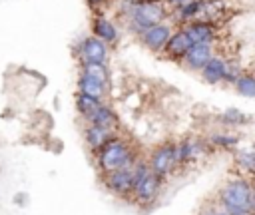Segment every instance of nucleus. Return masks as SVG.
Wrapping results in <instances>:
<instances>
[{
    "instance_id": "obj_22",
    "label": "nucleus",
    "mask_w": 255,
    "mask_h": 215,
    "mask_svg": "<svg viewBox=\"0 0 255 215\" xmlns=\"http://www.w3.org/2000/svg\"><path fill=\"white\" fill-rule=\"evenodd\" d=\"M76 111L82 115V119L86 121L88 119V115L102 104L100 100H96V98H92V96H86V94H82V92H76Z\"/></svg>"
},
{
    "instance_id": "obj_17",
    "label": "nucleus",
    "mask_w": 255,
    "mask_h": 215,
    "mask_svg": "<svg viewBox=\"0 0 255 215\" xmlns=\"http://www.w3.org/2000/svg\"><path fill=\"white\" fill-rule=\"evenodd\" d=\"M86 123L102 125V127H108V129H116V125L120 123V119H118V113L114 111V108L108 106L106 102H102V104L88 115Z\"/></svg>"
},
{
    "instance_id": "obj_30",
    "label": "nucleus",
    "mask_w": 255,
    "mask_h": 215,
    "mask_svg": "<svg viewBox=\"0 0 255 215\" xmlns=\"http://www.w3.org/2000/svg\"><path fill=\"white\" fill-rule=\"evenodd\" d=\"M122 2H124V0H122Z\"/></svg>"
},
{
    "instance_id": "obj_10",
    "label": "nucleus",
    "mask_w": 255,
    "mask_h": 215,
    "mask_svg": "<svg viewBox=\"0 0 255 215\" xmlns=\"http://www.w3.org/2000/svg\"><path fill=\"white\" fill-rule=\"evenodd\" d=\"M207 151V145L201 141V139H195V137H185L181 141L175 143V157H177V165L183 167V165H191V163H197L199 157Z\"/></svg>"
},
{
    "instance_id": "obj_23",
    "label": "nucleus",
    "mask_w": 255,
    "mask_h": 215,
    "mask_svg": "<svg viewBox=\"0 0 255 215\" xmlns=\"http://www.w3.org/2000/svg\"><path fill=\"white\" fill-rule=\"evenodd\" d=\"M237 143H239V135L231 131H217L209 137V145L217 149H235Z\"/></svg>"
},
{
    "instance_id": "obj_14",
    "label": "nucleus",
    "mask_w": 255,
    "mask_h": 215,
    "mask_svg": "<svg viewBox=\"0 0 255 215\" xmlns=\"http://www.w3.org/2000/svg\"><path fill=\"white\" fill-rule=\"evenodd\" d=\"M92 34L100 40H104L108 46H114L120 40V30L116 26V22L112 18H108L106 14H94L92 20Z\"/></svg>"
},
{
    "instance_id": "obj_6",
    "label": "nucleus",
    "mask_w": 255,
    "mask_h": 215,
    "mask_svg": "<svg viewBox=\"0 0 255 215\" xmlns=\"http://www.w3.org/2000/svg\"><path fill=\"white\" fill-rule=\"evenodd\" d=\"M76 56L80 58V62H100V64H108V58H110V46L96 38L94 34L92 36H86L80 40L78 48H76Z\"/></svg>"
},
{
    "instance_id": "obj_25",
    "label": "nucleus",
    "mask_w": 255,
    "mask_h": 215,
    "mask_svg": "<svg viewBox=\"0 0 255 215\" xmlns=\"http://www.w3.org/2000/svg\"><path fill=\"white\" fill-rule=\"evenodd\" d=\"M110 2H112V0H86L88 8H90L94 14H104V10L108 8Z\"/></svg>"
},
{
    "instance_id": "obj_28",
    "label": "nucleus",
    "mask_w": 255,
    "mask_h": 215,
    "mask_svg": "<svg viewBox=\"0 0 255 215\" xmlns=\"http://www.w3.org/2000/svg\"><path fill=\"white\" fill-rule=\"evenodd\" d=\"M253 213H255V189H253Z\"/></svg>"
},
{
    "instance_id": "obj_21",
    "label": "nucleus",
    "mask_w": 255,
    "mask_h": 215,
    "mask_svg": "<svg viewBox=\"0 0 255 215\" xmlns=\"http://www.w3.org/2000/svg\"><path fill=\"white\" fill-rule=\"evenodd\" d=\"M217 119H219L225 127H239V125H245V123L249 121V115H247L245 111L237 109V108H229V109L221 111V113L217 115Z\"/></svg>"
},
{
    "instance_id": "obj_16",
    "label": "nucleus",
    "mask_w": 255,
    "mask_h": 215,
    "mask_svg": "<svg viewBox=\"0 0 255 215\" xmlns=\"http://www.w3.org/2000/svg\"><path fill=\"white\" fill-rule=\"evenodd\" d=\"M108 88H110V84H104V82H100L98 78H92V76L82 74V72L78 74L76 90L82 92V94H86V96H92V98L104 102V100L108 98Z\"/></svg>"
},
{
    "instance_id": "obj_19",
    "label": "nucleus",
    "mask_w": 255,
    "mask_h": 215,
    "mask_svg": "<svg viewBox=\"0 0 255 215\" xmlns=\"http://www.w3.org/2000/svg\"><path fill=\"white\" fill-rule=\"evenodd\" d=\"M233 88L239 96H243L247 100H255V74L241 72L239 78L233 82Z\"/></svg>"
},
{
    "instance_id": "obj_29",
    "label": "nucleus",
    "mask_w": 255,
    "mask_h": 215,
    "mask_svg": "<svg viewBox=\"0 0 255 215\" xmlns=\"http://www.w3.org/2000/svg\"><path fill=\"white\" fill-rule=\"evenodd\" d=\"M151 2H163V0H151Z\"/></svg>"
},
{
    "instance_id": "obj_26",
    "label": "nucleus",
    "mask_w": 255,
    "mask_h": 215,
    "mask_svg": "<svg viewBox=\"0 0 255 215\" xmlns=\"http://www.w3.org/2000/svg\"><path fill=\"white\" fill-rule=\"evenodd\" d=\"M185 2H189V0H163V4H165L169 10H173V8H177V6L185 4Z\"/></svg>"
},
{
    "instance_id": "obj_18",
    "label": "nucleus",
    "mask_w": 255,
    "mask_h": 215,
    "mask_svg": "<svg viewBox=\"0 0 255 215\" xmlns=\"http://www.w3.org/2000/svg\"><path fill=\"white\" fill-rule=\"evenodd\" d=\"M203 4L205 0H189L177 8H173V16L177 18V22L183 26L191 20H197V18H203Z\"/></svg>"
},
{
    "instance_id": "obj_7",
    "label": "nucleus",
    "mask_w": 255,
    "mask_h": 215,
    "mask_svg": "<svg viewBox=\"0 0 255 215\" xmlns=\"http://www.w3.org/2000/svg\"><path fill=\"white\" fill-rule=\"evenodd\" d=\"M104 175V185L108 191H112L118 197H129L133 191V171L131 167H122V169H114Z\"/></svg>"
},
{
    "instance_id": "obj_1",
    "label": "nucleus",
    "mask_w": 255,
    "mask_h": 215,
    "mask_svg": "<svg viewBox=\"0 0 255 215\" xmlns=\"http://www.w3.org/2000/svg\"><path fill=\"white\" fill-rule=\"evenodd\" d=\"M169 8L163 2L151 0H124V18L135 36L149 26L165 22Z\"/></svg>"
},
{
    "instance_id": "obj_20",
    "label": "nucleus",
    "mask_w": 255,
    "mask_h": 215,
    "mask_svg": "<svg viewBox=\"0 0 255 215\" xmlns=\"http://www.w3.org/2000/svg\"><path fill=\"white\" fill-rule=\"evenodd\" d=\"M80 72L88 74L92 78H98L104 84H110V68L108 64H100V62H80Z\"/></svg>"
},
{
    "instance_id": "obj_2",
    "label": "nucleus",
    "mask_w": 255,
    "mask_h": 215,
    "mask_svg": "<svg viewBox=\"0 0 255 215\" xmlns=\"http://www.w3.org/2000/svg\"><path fill=\"white\" fill-rule=\"evenodd\" d=\"M255 185L245 177L227 179L219 189V203L227 215H253Z\"/></svg>"
},
{
    "instance_id": "obj_4",
    "label": "nucleus",
    "mask_w": 255,
    "mask_h": 215,
    "mask_svg": "<svg viewBox=\"0 0 255 215\" xmlns=\"http://www.w3.org/2000/svg\"><path fill=\"white\" fill-rule=\"evenodd\" d=\"M161 187H163V177L157 175L155 171L147 169L143 175L137 177V181L133 183V191H131V199L137 203V205H151L159 193H161Z\"/></svg>"
},
{
    "instance_id": "obj_5",
    "label": "nucleus",
    "mask_w": 255,
    "mask_h": 215,
    "mask_svg": "<svg viewBox=\"0 0 255 215\" xmlns=\"http://www.w3.org/2000/svg\"><path fill=\"white\" fill-rule=\"evenodd\" d=\"M147 165L151 171H155L157 175L161 177H167L169 173H173L179 165H177V157H175V143H161L157 145L149 159H147Z\"/></svg>"
},
{
    "instance_id": "obj_15",
    "label": "nucleus",
    "mask_w": 255,
    "mask_h": 215,
    "mask_svg": "<svg viewBox=\"0 0 255 215\" xmlns=\"http://www.w3.org/2000/svg\"><path fill=\"white\" fill-rule=\"evenodd\" d=\"M114 137H116L114 129H108V127H102V125H94V123H86L84 125V141H86V145L90 147L92 153H98Z\"/></svg>"
},
{
    "instance_id": "obj_27",
    "label": "nucleus",
    "mask_w": 255,
    "mask_h": 215,
    "mask_svg": "<svg viewBox=\"0 0 255 215\" xmlns=\"http://www.w3.org/2000/svg\"><path fill=\"white\" fill-rule=\"evenodd\" d=\"M209 215H227V213H225V211H223V209H221V211H211V213H209Z\"/></svg>"
},
{
    "instance_id": "obj_11",
    "label": "nucleus",
    "mask_w": 255,
    "mask_h": 215,
    "mask_svg": "<svg viewBox=\"0 0 255 215\" xmlns=\"http://www.w3.org/2000/svg\"><path fill=\"white\" fill-rule=\"evenodd\" d=\"M227 68H229V60L219 56V54H213L209 58V62L199 70L201 74V80L209 86H219V84H225V76H227Z\"/></svg>"
},
{
    "instance_id": "obj_24",
    "label": "nucleus",
    "mask_w": 255,
    "mask_h": 215,
    "mask_svg": "<svg viewBox=\"0 0 255 215\" xmlns=\"http://www.w3.org/2000/svg\"><path fill=\"white\" fill-rule=\"evenodd\" d=\"M235 163L239 169H243L245 173H253L255 175V149H243L237 151L235 155Z\"/></svg>"
},
{
    "instance_id": "obj_8",
    "label": "nucleus",
    "mask_w": 255,
    "mask_h": 215,
    "mask_svg": "<svg viewBox=\"0 0 255 215\" xmlns=\"http://www.w3.org/2000/svg\"><path fill=\"white\" fill-rule=\"evenodd\" d=\"M171 32H173V28L167 22H159V24L149 26L143 32H139L137 34V40H139V44L145 50H149V52H161L163 46H165V42H167V38L171 36Z\"/></svg>"
},
{
    "instance_id": "obj_13",
    "label": "nucleus",
    "mask_w": 255,
    "mask_h": 215,
    "mask_svg": "<svg viewBox=\"0 0 255 215\" xmlns=\"http://www.w3.org/2000/svg\"><path fill=\"white\" fill-rule=\"evenodd\" d=\"M213 54H215L213 44H191L185 56L181 58V64L191 72H199Z\"/></svg>"
},
{
    "instance_id": "obj_9",
    "label": "nucleus",
    "mask_w": 255,
    "mask_h": 215,
    "mask_svg": "<svg viewBox=\"0 0 255 215\" xmlns=\"http://www.w3.org/2000/svg\"><path fill=\"white\" fill-rule=\"evenodd\" d=\"M193 44H213L217 40V26L211 20L197 18L181 26Z\"/></svg>"
},
{
    "instance_id": "obj_12",
    "label": "nucleus",
    "mask_w": 255,
    "mask_h": 215,
    "mask_svg": "<svg viewBox=\"0 0 255 215\" xmlns=\"http://www.w3.org/2000/svg\"><path fill=\"white\" fill-rule=\"evenodd\" d=\"M193 42L189 40V36L185 34V30L179 26L177 30H173L171 32V36L167 38V42H165V46H163V56L167 58V60H171V62H181V58L185 56V52L189 50V46H191Z\"/></svg>"
},
{
    "instance_id": "obj_3",
    "label": "nucleus",
    "mask_w": 255,
    "mask_h": 215,
    "mask_svg": "<svg viewBox=\"0 0 255 215\" xmlns=\"http://www.w3.org/2000/svg\"><path fill=\"white\" fill-rule=\"evenodd\" d=\"M135 159H137V155H135L133 147L120 135L110 139L96 153V163H98V169L102 173H108V171H114V169H122V167H131L135 163Z\"/></svg>"
}]
</instances>
